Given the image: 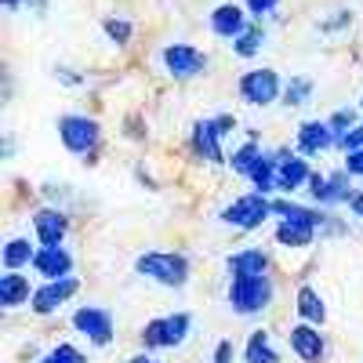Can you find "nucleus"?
Instances as JSON below:
<instances>
[{"mask_svg": "<svg viewBox=\"0 0 363 363\" xmlns=\"http://www.w3.org/2000/svg\"><path fill=\"white\" fill-rule=\"evenodd\" d=\"M236 131V116L233 113H218V116H207V120H196L193 124V135H189V149L196 160H207V164H229L225 149H222V138Z\"/></svg>", "mask_w": 363, "mask_h": 363, "instance_id": "1", "label": "nucleus"}, {"mask_svg": "<svg viewBox=\"0 0 363 363\" xmlns=\"http://www.w3.org/2000/svg\"><path fill=\"white\" fill-rule=\"evenodd\" d=\"M135 272L160 287H186L189 280V258L178 251H145L135 258Z\"/></svg>", "mask_w": 363, "mask_h": 363, "instance_id": "2", "label": "nucleus"}, {"mask_svg": "<svg viewBox=\"0 0 363 363\" xmlns=\"http://www.w3.org/2000/svg\"><path fill=\"white\" fill-rule=\"evenodd\" d=\"M58 142H62L73 157H95L99 142H102V128H99L95 116L66 113V116H58Z\"/></svg>", "mask_w": 363, "mask_h": 363, "instance_id": "3", "label": "nucleus"}, {"mask_svg": "<svg viewBox=\"0 0 363 363\" xmlns=\"http://www.w3.org/2000/svg\"><path fill=\"white\" fill-rule=\"evenodd\" d=\"M269 301H272L269 272H265V277H233V284H229V306L240 316H255V313L269 309Z\"/></svg>", "mask_w": 363, "mask_h": 363, "instance_id": "4", "label": "nucleus"}, {"mask_svg": "<svg viewBox=\"0 0 363 363\" xmlns=\"http://www.w3.org/2000/svg\"><path fill=\"white\" fill-rule=\"evenodd\" d=\"M236 91H240V99H244L247 106L265 109V106H272L284 95V84H280V73L272 66H258V69H247L244 77H240Z\"/></svg>", "mask_w": 363, "mask_h": 363, "instance_id": "5", "label": "nucleus"}, {"mask_svg": "<svg viewBox=\"0 0 363 363\" xmlns=\"http://www.w3.org/2000/svg\"><path fill=\"white\" fill-rule=\"evenodd\" d=\"M269 215H272V200H269V196H262V193H244V196H236L233 203H225L218 218H222L225 225H233V229L251 233V229L265 225Z\"/></svg>", "mask_w": 363, "mask_h": 363, "instance_id": "6", "label": "nucleus"}, {"mask_svg": "<svg viewBox=\"0 0 363 363\" xmlns=\"http://www.w3.org/2000/svg\"><path fill=\"white\" fill-rule=\"evenodd\" d=\"M189 327H193L189 313L157 316V320H149V323L142 327V345H145V349H174V345L186 342Z\"/></svg>", "mask_w": 363, "mask_h": 363, "instance_id": "7", "label": "nucleus"}, {"mask_svg": "<svg viewBox=\"0 0 363 363\" xmlns=\"http://www.w3.org/2000/svg\"><path fill=\"white\" fill-rule=\"evenodd\" d=\"M160 62H164V69H167L174 80H196V77H203V69H207V55H203L200 48L186 44V40H178V44H164Z\"/></svg>", "mask_w": 363, "mask_h": 363, "instance_id": "8", "label": "nucleus"}, {"mask_svg": "<svg viewBox=\"0 0 363 363\" xmlns=\"http://www.w3.org/2000/svg\"><path fill=\"white\" fill-rule=\"evenodd\" d=\"M272 153H277V193L291 196V193L309 186L313 167H309V160L301 157L298 149H272Z\"/></svg>", "mask_w": 363, "mask_h": 363, "instance_id": "9", "label": "nucleus"}, {"mask_svg": "<svg viewBox=\"0 0 363 363\" xmlns=\"http://www.w3.org/2000/svg\"><path fill=\"white\" fill-rule=\"evenodd\" d=\"M352 174L342 167V171H335V174H320V171H313V178H309V196L320 203V207H338V203H349L352 200V182H349Z\"/></svg>", "mask_w": 363, "mask_h": 363, "instance_id": "10", "label": "nucleus"}, {"mask_svg": "<svg viewBox=\"0 0 363 363\" xmlns=\"http://www.w3.org/2000/svg\"><path fill=\"white\" fill-rule=\"evenodd\" d=\"M330 145H338V135L330 131L327 120H301V124H298L294 149L301 157H320V153H327Z\"/></svg>", "mask_w": 363, "mask_h": 363, "instance_id": "11", "label": "nucleus"}, {"mask_svg": "<svg viewBox=\"0 0 363 363\" xmlns=\"http://www.w3.org/2000/svg\"><path fill=\"white\" fill-rule=\"evenodd\" d=\"M73 327L80 330L91 345H99V349L113 342V316H109L106 309H99V306L77 309V313H73Z\"/></svg>", "mask_w": 363, "mask_h": 363, "instance_id": "12", "label": "nucleus"}, {"mask_svg": "<svg viewBox=\"0 0 363 363\" xmlns=\"http://www.w3.org/2000/svg\"><path fill=\"white\" fill-rule=\"evenodd\" d=\"M33 233L40 240V247H62V240L69 233V215L62 207H40L33 211Z\"/></svg>", "mask_w": 363, "mask_h": 363, "instance_id": "13", "label": "nucleus"}, {"mask_svg": "<svg viewBox=\"0 0 363 363\" xmlns=\"http://www.w3.org/2000/svg\"><path fill=\"white\" fill-rule=\"evenodd\" d=\"M77 291H80V284H77L73 277H62V280H48L44 287H37L29 301H33V313H37V316H48V313H55L58 306H66Z\"/></svg>", "mask_w": 363, "mask_h": 363, "instance_id": "14", "label": "nucleus"}, {"mask_svg": "<svg viewBox=\"0 0 363 363\" xmlns=\"http://www.w3.org/2000/svg\"><path fill=\"white\" fill-rule=\"evenodd\" d=\"M287 342H291V349L301 363H320L323 352H327V342L320 335V327H313V323H294Z\"/></svg>", "mask_w": 363, "mask_h": 363, "instance_id": "15", "label": "nucleus"}, {"mask_svg": "<svg viewBox=\"0 0 363 363\" xmlns=\"http://www.w3.org/2000/svg\"><path fill=\"white\" fill-rule=\"evenodd\" d=\"M247 26H251V15L240 4H218L215 11H211V33L222 37V40H236Z\"/></svg>", "mask_w": 363, "mask_h": 363, "instance_id": "16", "label": "nucleus"}, {"mask_svg": "<svg viewBox=\"0 0 363 363\" xmlns=\"http://www.w3.org/2000/svg\"><path fill=\"white\" fill-rule=\"evenodd\" d=\"M33 269L44 280H62L73 272V255L66 247H40L37 258H33Z\"/></svg>", "mask_w": 363, "mask_h": 363, "instance_id": "17", "label": "nucleus"}, {"mask_svg": "<svg viewBox=\"0 0 363 363\" xmlns=\"http://www.w3.org/2000/svg\"><path fill=\"white\" fill-rule=\"evenodd\" d=\"M233 277H265L269 272V255L262 247H247V251H236L225 258Z\"/></svg>", "mask_w": 363, "mask_h": 363, "instance_id": "18", "label": "nucleus"}, {"mask_svg": "<svg viewBox=\"0 0 363 363\" xmlns=\"http://www.w3.org/2000/svg\"><path fill=\"white\" fill-rule=\"evenodd\" d=\"M316 225L309 222H294V218H284L277 225V244L280 247H313V240H316Z\"/></svg>", "mask_w": 363, "mask_h": 363, "instance_id": "19", "label": "nucleus"}, {"mask_svg": "<svg viewBox=\"0 0 363 363\" xmlns=\"http://www.w3.org/2000/svg\"><path fill=\"white\" fill-rule=\"evenodd\" d=\"M33 298V291H29V277H22V272H4L0 277V306L4 309H15L22 306V301Z\"/></svg>", "mask_w": 363, "mask_h": 363, "instance_id": "20", "label": "nucleus"}, {"mask_svg": "<svg viewBox=\"0 0 363 363\" xmlns=\"http://www.w3.org/2000/svg\"><path fill=\"white\" fill-rule=\"evenodd\" d=\"M298 316H301V323H313V327H320L323 320H327V306H323V298H320V291L316 287H298Z\"/></svg>", "mask_w": 363, "mask_h": 363, "instance_id": "21", "label": "nucleus"}, {"mask_svg": "<svg viewBox=\"0 0 363 363\" xmlns=\"http://www.w3.org/2000/svg\"><path fill=\"white\" fill-rule=\"evenodd\" d=\"M251 182V189L269 196V193H277V153H262V160L255 164V171L247 174Z\"/></svg>", "mask_w": 363, "mask_h": 363, "instance_id": "22", "label": "nucleus"}, {"mask_svg": "<svg viewBox=\"0 0 363 363\" xmlns=\"http://www.w3.org/2000/svg\"><path fill=\"white\" fill-rule=\"evenodd\" d=\"M0 255H4V265H8V272H18L22 265H33V258H37L33 244H29L26 236H11Z\"/></svg>", "mask_w": 363, "mask_h": 363, "instance_id": "23", "label": "nucleus"}, {"mask_svg": "<svg viewBox=\"0 0 363 363\" xmlns=\"http://www.w3.org/2000/svg\"><path fill=\"white\" fill-rule=\"evenodd\" d=\"M262 153H265V149H262L255 138H247L244 145H236V149H233V157H229L233 174H244V178H247V174L255 171V164L262 160Z\"/></svg>", "mask_w": 363, "mask_h": 363, "instance_id": "24", "label": "nucleus"}, {"mask_svg": "<svg viewBox=\"0 0 363 363\" xmlns=\"http://www.w3.org/2000/svg\"><path fill=\"white\" fill-rule=\"evenodd\" d=\"M244 359H247V363H280L277 349H272V338H269V330H255V335L247 338Z\"/></svg>", "mask_w": 363, "mask_h": 363, "instance_id": "25", "label": "nucleus"}, {"mask_svg": "<svg viewBox=\"0 0 363 363\" xmlns=\"http://www.w3.org/2000/svg\"><path fill=\"white\" fill-rule=\"evenodd\" d=\"M262 48H265V29H262V22H258V26H247L244 33L233 40V55H240V58H255Z\"/></svg>", "mask_w": 363, "mask_h": 363, "instance_id": "26", "label": "nucleus"}, {"mask_svg": "<svg viewBox=\"0 0 363 363\" xmlns=\"http://www.w3.org/2000/svg\"><path fill=\"white\" fill-rule=\"evenodd\" d=\"M313 91H316V84H313L309 77H291V80L284 84V106H287V109L306 106V102L313 99Z\"/></svg>", "mask_w": 363, "mask_h": 363, "instance_id": "27", "label": "nucleus"}, {"mask_svg": "<svg viewBox=\"0 0 363 363\" xmlns=\"http://www.w3.org/2000/svg\"><path fill=\"white\" fill-rule=\"evenodd\" d=\"M102 33H106L116 48H128L131 37H135V26H131L128 18H120V15H106V18H102Z\"/></svg>", "mask_w": 363, "mask_h": 363, "instance_id": "28", "label": "nucleus"}, {"mask_svg": "<svg viewBox=\"0 0 363 363\" xmlns=\"http://www.w3.org/2000/svg\"><path fill=\"white\" fill-rule=\"evenodd\" d=\"M327 124H330V131L342 138L345 131L356 128V109H338V113H330V116H327Z\"/></svg>", "mask_w": 363, "mask_h": 363, "instance_id": "29", "label": "nucleus"}, {"mask_svg": "<svg viewBox=\"0 0 363 363\" xmlns=\"http://www.w3.org/2000/svg\"><path fill=\"white\" fill-rule=\"evenodd\" d=\"M40 363H84V356H80V349H73V345H55Z\"/></svg>", "mask_w": 363, "mask_h": 363, "instance_id": "30", "label": "nucleus"}, {"mask_svg": "<svg viewBox=\"0 0 363 363\" xmlns=\"http://www.w3.org/2000/svg\"><path fill=\"white\" fill-rule=\"evenodd\" d=\"M244 8H247V15H251V18H258V22H262L265 15H277L280 0H247Z\"/></svg>", "mask_w": 363, "mask_h": 363, "instance_id": "31", "label": "nucleus"}, {"mask_svg": "<svg viewBox=\"0 0 363 363\" xmlns=\"http://www.w3.org/2000/svg\"><path fill=\"white\" fill-rule=\"evenodd\" d=\"M345 26H352V11H335V18H323L320 22V33H338V29H345Z\"/></svg>", "mask_w": 363, "mask_h": 363, "instance_id": "32", "label": "nucleus"}, {"mask_svg": "<svg viewBox=\"0 0 363 363\" xmlns=\"http://www.w3.org/2000/svg\"><path fill=\"white\" fill-rule=\"evenodd\" d=\"M338 149H342V153H352V149H363V124H356L352 131H345V135L338 138Z\"/></svg>", "mask_w": 363, "mask_h": 363, "instance_id": "33", "label": "nucleus"}, {"mask_svg": "<svg viewBox=\"0 0 363 363\" xmlns=\"http://www.w3.org/2000/svg\"><path fill=\"white\" fill-rule=\"evenodd\" d=\"M349 174H363V149H352V153H345V164H342Z\"/></svg>", "mask_w": 363, "mask_h": 363, "instance_id": "34", "label": "nucleus"}, {"mask_svg": "<svg viewBox=\"0 0 363 363\" xmlns=\"http://www.w3.org/2000/svg\"><path fill=\"white\" fill-rule=\"evenodd\" d=\"M215 363H233V342H218V349H215Z\"/></svg>", "mask_w": 363, "mask_h": 363, "instance_id": "35", "label": "nucleus"}, {"mask_svg": "<svg viewBox=\"0 0 363 363\" xmlns=\"http://www.w3.org/2000/svg\"><path fill=\"white\" fill-rule=\"evenodd\" d=\"M349 211L356 218H363V193H352V200H349Z\"/></svg>", "mask_w": 363, "mask_h": 363, "instance_id": "36", "label": "nucleus"}, {"mask_svg": "<svg viewBox=\"0 0 363 363\" xmlns=\"http://www.w3.org/2000/svg\"><path fill=\"white\" fill-rule=\"evenodd\" d=\"M0 4H4V8H8V11H18V8H22V4H26V0H0Z\"/></svg>", "mask_w": 363, "mask_h": 363, "instance_id": "37", "label": "nucleus"}, {"mask_svg": "<svg viewBox=\"0 0 363 363\" xmlns=\"http://www.w3.org/2000/svg\"><path fill=\"white\" fill-rule=\"evenodd\" d=\"M33 8H37V11L44 15V11H48V0H33Z\"/></svg>", "mask_w": 363, "mask_h": 363, "instance_id": "38", "label": "nucleus"}, {"mask_svg": "<svg viewBox=\"0 0 363 363\" xmlns=\"http://www.w3.org/2000/svg\"><path fill=\"white\" fill-rule=\"evenodd\" d=\"M128 363H157V359H149V356H135V359H128Z\"/></svg>", "mask_w": 363, "mask_h": 363, "instance_id": "39", "label": "nucleus"}, {"mask_svg": "<svg viewBox=\"0 0 363 363\" xmlns=\"http://www.w3.org/2000/svg\"><path fill=\"white\" fill-rule=\"evenodd\" d=\"M359 109H363V99H359Z\"/></svg>", "mask_w": 363, "mask_h": 363, "instance_id": "40", "label": "nucleus"}]
</instances>
